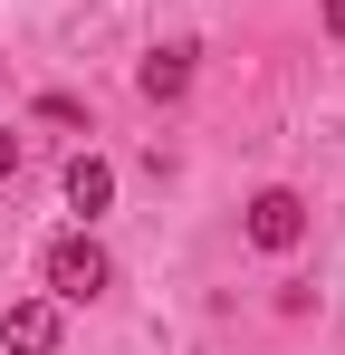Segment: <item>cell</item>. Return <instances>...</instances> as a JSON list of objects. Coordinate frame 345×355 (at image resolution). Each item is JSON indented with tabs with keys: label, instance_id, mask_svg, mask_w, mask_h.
Instances as JSON below:
<instances>
[{
	"label": "cell",
	"instance_id": "52a82bcc",
	"mask_svg": "<svg viewBox=\"0 0 345 355\" xmlns=\"http://www.w3.org/2000/svg\"><path fill=\"white\" fill-rule=\"evenodd\" d=\"M19 173V135H10V125H0V182Z\"/></svg>",
	"mask_w": 345,
	"mask_h": 355
},
{
	"label": "cell",
	"instance_id": "6da1fadb",
	"mask_svg": "<svg viewBox=\"0 0 345 355\" xmlns=\"http://www.w3.org/2000/svg\"><path fill=\"white\" fill-rule=\"evenodd\" d=\"M240 240H249V250H269V259H288V250L307 240V192H288V182L249 192V211H240Z\"/></svg>",
	"mask_w": 345,
	"mask_h": 355
},
{
	"label": "cell",
	"instance_id": "5b68a950",
	"mask_svg": "<svg viewBox=\"0 0 345 355\" xmlns=\"http://www.w3.org/2000/svg\"><path fill=\"white\" fill-rule=\"evenodd\" d=\"M134 87H144V96H154V106H172V96H182V87H192V49H154V58L134 67Z\"/></svg>",
	"mask_w": 345,
	"mask_h": 355
},
{
	"label": "cell",
	"instance_id": "277c9868",
	"mask_svg": "<svg viewBox=\"0 0 345 355\" xmlns=\"http://www.w3.org/2000/svg\"><path fill=\"white\" fill-rule=\"evenodd\" d=\"M106 202H115V164H106V154H77V164H67V211L96 221Z\"/></svg>",
	"mask_w": 345,
	"mask_h": 355
},
{
	"label": "cell",
	"instance_id": "8992f818",
	"mask_svg": "<svg viewBox=\"0 0 345 355\" xmlns=\"http://www.w3.org/2000/svg\"><path fill=\"white\" fill-rule=\"evenodd\" d=\"M39 125H67V135H77V125H87V106H77V96H39Z\"/></svg>",
	"mask_w": 345,
	"mask_h": 355
},
{
	"label": "cell",
	"instance_id": "7a4b0ae2",
	"mask_svg": "<svg viewBox=\"0 0 345 355\" xmlns=\"http://www.w3.org/2000/svg\"><path fill=\"white\" fill-rule=\"evenodd\" d=\"M39 269H48V297H67V307H87V297H106V250H96V240L87 231H67V240H48V259H39Z\"/></svg>",
	"mask_w": 345,
	"mask_h": 355
},
{
	"label": "cell",
	"instance_id": "3957f363",
	"mask_svg": "<svg viewBox=\"0 0 345 355\" xmlns=\"http://www.w3.org/2000/svg\"><path fill=\"white\" fill-rule=\"evenodd\" d=\"M0 346H10V355H57V297H10Z\"/></svg>",
	"mask_w": 345,
	"mask_h": 355
},
{
	"label": "cell",
	"instance_id": "ba28073f",
	"mask_svg": "<svg viewBox=\"0 0 345 355\" xmlns=\"http://www.w3.org/2000/svg\"><path fill=\"white\" fill-rule=\"evenodd\" d=\"M326 29H336V39H345V0H326Z\"/></svg>",
	"mask_w": 345,
	"mask_h": 355
}]
</instances>
